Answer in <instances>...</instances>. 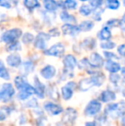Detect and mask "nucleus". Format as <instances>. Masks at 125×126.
<instances>
[{
	"label": "nucleus",
	"mask_w": 125,
	"mask_h": 126,
	"mask_svg": "<svg viewBox=\"0 0 125 126\" xmlns=\"http://www.w3.org/2000/svg\"><path fill=\"white\" fill-rule=\"evenodd\" d=\"M44 107H45V111L52 116H57V115L61 114L63 111L62 106L52 102H45L44 105Z\"/></svg>",
	"instance_id": "nucleus-6"
},
{
	"label": "nucleus",
	"mask_w": 125,
	"mask_h": 126,
	"mask_svg": "<svg viewBox=\"0 0 125 126\" xmlns=\"http://www.w3.org/2000/svg\"><path fill=\"white\" fill-rule=\"evenodd\" d=\"M117 51H118L119 54L124 58V61H125V45H121L120 47H118Z\"/></svg>",
	"instance_id": "nucleus-41"
},
{
	"label": "nucleus",
	"mask_w": 125,
	"mask_h": 126,
	"mask_svg": "<svg viewBox=\"0 0 125 126\" xmlns=\"http://www.w3.org/2000/svg\"><path fill=\"white\" fill-rule=\"evenodd\" d=\"M93 27H94V22L91 21H85L79 25V29H80V31L87 32L92 29Z\"/></svg>",
	"instance_id": "nucleus-23"
},
{
	"label": "nucleus",
	"mask_w": 125,
	"mask_h": 126,
	"mask_svg": "<svg viewBox=\"0 0 125 126\" xmlns=\"http://www.w3.org/2000/svg\"><path fill=\"white\" fill-rule=\"evenodd\" d=\"M6 62L10 67H19L22 63V58H21L20 55L16 54V53H13L8 56L6 59Z\"/></svg>",
	"instance_id": "nucleus-14"
},
{
	"label": "nucleus",
	"mask_w": 125,
	"mask_h": 126,
	"mask_svg": "<svg viewBox=\"0 0 125 126\" xmlns=\"http://www.w3.org/2000/svg\"><path fill=\"white\" fill-rule=\"evenodd\" d=\"M77 118V112L73 108H68L63 117V122L66 125H73Z\"/></svg>",
	"instance_id": "nucleus-7"
},
{
	"label": "nucleus",
	"mask_w": 125,
	"mask_h": 126,
	"mask_svg": "<svg viewBox=\"0 0 125 126\" xmlns=\"http://www.w3.org/2000/svg\"><path fill=\"white\" fill-rule=\"evenodd\" d=\"M24 4L29 10H33V9H35L40 6L38 0H24Z\"/></svg>",
	"instance_id": "nucleus-28"
},
{
	"label": "nucleus",
	"mask_w": 125,
	"mask_h": 126,
	"mask_svg": "<svg viewBox=\"0 0 125 126\" xmlns=\"http://www.w3.org/2000/svg\"><path fill=\"white\" fill-rule=\"evenodd\" d=\"M95 45H96V42H95V40L94 39H87V40H85L83 42L84 47H86V48L88 49V50H91V49L94 48L95 47Z\"/></svg>",
	"instance_id": "nucleus-30"
},
{
	"label": "nucleus",
	"mask_w": 125,
	"mask_h": 126,
	"mask_svg": "<svg viewBox=\"0 0 125 126\" xmlns=\"http://www.w3.org/2000/svg\"><path fill=\"white\" fill-rule=\"evenodd\" d=\"M111 37V33L110 30H109V28H107V27H105V28H104L103 29L100 31L99 33V38L101 39V40H108Z\"/></svg>",
	"instance_id": "nucleus-26"
},
{
	"label": "nucleus",
	"mask_w": 125,
	"mask_h": 126,
	"mask_svg": "<svg viewBox=\"0 0 125 126\" xmlns=\"http://www.w3.org/2000/svg\"><path fill=\"white\" fill-rule=\"evenodd\" d=\"M117 95L112 90H104L99 95V100L102 102H111L116 100Z\"/></svg>",
	"instance_id": "nucleus-13"
},
{
	"label": "nucleus",
	"mask_w": 125,
	"mask_h": 126,
	"mask_svg": "<svg viewBox=\"0 0 125 126\" xmlns=\"http://www.w3.org/2000/svg\"><path fill=\"white\" fill-rule=\"evenodd\" d=\"M33 69H34L33 63L30 61H28V62H25V63L22 65V70H21V71H22V73L23 74L24 76H27L33 71Z\"/></svg>",
	"instance_id": "nucleus-20"
},
{
	"label": "nucleus",
	"mask_w": 125,
	"mask_h": 126,
	"mask_svg": "<svg viewBox=\"0 0 125 126\" xmlns=\"http://www.w3.org/2000/svg\"><path fill=\"white\" fill-rule=\"evenodd\" d=\"M15 94V88L10 83H4L0 88V100L3 102L10 100Z\"/></svg>",
	"instance_id": "nucleus-2"
},
{
	"label": "nucleus",
	"mask_w": 125,
	"mask_h": 126,
	"mask_svg": "<svg viewBox=\"0 0 125 126\" xmlns=\"http://www.w3.org/2000/svg\"><path fill=\"white\" fill-rule=\"evenodd\" d=\"M64 53V47L61 43L53 45L50 49L45 51V54L54 57H62Z\"/></svg>",
	"instance_id": "nucleus-8"
},
{
	"label": "nucleus",
	"mask_w": 125,
	"mask_h": 126,
	"mask_svg": "<svg viewBox=\"0 0 125 126\" xmlns=\"http://www.w3.org/2000/svg\"><path fill=\"white\" fill-rule=\"evenodd\" d=\"M10 1H11L12 3H14V4H16V3L19 2V0H10Z\"/></svg>",
	"instance_id": "nucleus-49"
},
{
	"label": "nucleus",
	"mask_w": 125,
	"mask_h": 126,
	"mask_svg": "<svg viewBox=\"0 0 125 126\" xmlns=\"http://www.w3.org/2000/svg\"><path fill=\"white\" fill-rule=\"evenodd\" d=\"M49 35H51V36H58L59 33L57 31V29H52L49 32Z\"/></svg>",
	"instance_id": "nucleus-45"
},
{
	"label": "nucleus",
	"mask_w": 125,
	"mask_h": 126,
	"mask_svg": "<svg viewBox=\"0 0 125 126\" xmlns=\"http://www.w3.org/2000/svg\"><path fill=\"white\" fill-rule=\"evenodd\" d=\"M34 88H35V94L40 99H43L45 97V86L38 79V77L34 78Z\"/></svg>",
	"instance_id": "nucleus-11"
},
{
	"label": "nucleus",
	"mask_w": 125,
	"mask_h": 126,
	"mask_svg": "<svg viewBox=\"0 0 125 126\" xmlns=\"http://www.w3.org/2000/svg\"><path fill=\"white\" fill-rule=\"evenodd\" d=\"M108 25H110L111 27H117V26H119L120 25V22L117 19H113V20H111L107 22Z\"/></svg>",
	"instance_id": "nucleus-42"
},
{
	"label": "nucleus",
	"mask_w": 125,
	"mask_h": 126,
	"mask_svg": "<svg viewBox=\"0 0 125 126\" xmlns=\"http://www.w3.org/2000/svg\"><path fill=\"white\" fill-rule=\"evenodd\" d=\"M102 107L101 103L97 100H91L85 108V114L87 116H95L100 111Z\"/></svg>",
	"instance_id": "nucleus-5"
},
{
	"label": "nucleus",
	"mask_w": 125,
	"mask_h": 126,
	"mask_svg": "<svg viewBox=\"0 0 125 126\" xmlns=\"http://www.w3.org/2000/svg\"><path fill=\"white\" fill-rule=\"evenodd\" d=\"M105 3H106V6L111 10H117L120 5L118 0H106Z\"/></svg>",
	"instance_id": "nucleus-29"
},
{
	"label": "nucleus",
	"mask_w": 125,
	"mask_h": 126,
	"mask_svg": "<svg viewBox=\"0 0 125 126\" xmlns=\"http://www.w3.org/2000/svg\"><path fill=\"white\" fill-rule=\"evenodd\" d=\"M123 21H124V22H125V14L124 15V16H123Z\"/></svg>",
	"instance_id": "nucleus-51"
},
{
	"label": "nucleus",
	"mask_w": 125,
	"mask_h": 126,
	"mask_svg": "<svg viewBox=\"0 0 125 126\" xmlns=\"http://www.w3.org/2000/svg\"><path fill=\"white\" fill-rule=\"evenodd\" d=\"M0 5L3 7H5V8H10V4L7 0H0Z\"/></svg>",
	"instance_id": "nucleus-43"
},
{
	"label": "nucleus",
	"mask_w": 125,
	"mask_h": 126,
	"mask_svg": "<svg viewBox=\"0 0 125 126\" xmlns=\"http://www.w3.org/2000/svg\"><path fill=\"white\" fill-rule=\"evenodd\" d=\"M21 35H22V31L18 28H14L5 32L2 36V40L6 43L11 44L13 42L17 41V39L20 38Z\"/></svg>",
	"instance_id": "nucleus-4"
},
{
	"label": "nucleus",
	"mask_w": 125,
	"mask_h": 126,
	"mask_svg": "<svg viewBox=\"0 0 125 126\" xmlns=\"http://www.w3.org/2000/svg\"><path fill=\"white\" fill-rule=\"evenodd\" d=\"M61 19L63 21V22H73V23H75V18L73 16L69 15L68 12L66 11H63L60 15Z\"/></svg>",
	"instance_id": "nucleus-25"
},
{
	"label": "nucleus",
	"mask_w": 125,
	"mask_h": 126,
	"mask_svg": "<svg viewBox=\"0 0 125 126\" xmlns=\"http://www.w3.org/2000/svg\"><path fill=\"white\" fill-rule=\"evenodd\" d=\"M8 51H19L21 50V45L18 41H15V42H13V43L10 44L7 48Z\"/></svg>",
	"instance_id": "nucleus-31"
},
{
	"label": "nucleus",
	"mask_w": 125,
	"mask_h": 126,
	"mask_svg": "<svg viewBox=\"0 0 125 126\" xmlns=\"http://www.w3.org/2000/svg\"><path fill=\"white\" fill-rule=\"evenodd\" d=\"M82 1H87V0H82Z\"/></svg>",
	"instance_id": "nucleus-53"
},
{
	"label": "nucleus",
	"mask_w": 125,
	"mask_h": 126,
	"mask_svg": "<svg viewBox=\"0 0 125 126\" xmlns=\"http://www.w3.org/2000/svg\"><path fill=\"white\" fill-rule=\"evenodd\" d=\"M46 94L51 99H54V100H58L59 98V94L57 92V88L54 87H48L46 88Z\"/></svg>",
	"instance_id": "nucleus-21"
},
{
	"label": "nucleus",
	"mask_w": 125,
	"mask_h": 126,
	"mask_svg": "<svg viewBox=\"0 0 125 126\" xmlns=\"http://www.w3.org/2000/svg\"><path fill=\"white\" fill-rule=\"evenodd\" d=\"M86 126H96V124L94 122H87L86 124Z\"/></svg>",
	"instance_id": "nucleus-46"
},
{
	"label": "nucleus",
	"mask_w": 125,
	"mask_h": 126,
	"mask_svg": "<svg viewBox=\"0 0 125 126\" xmlns=\"http://www.w3.org/2000/svg\"><path fill=\"white\" fill-rule=\"evenodd\" d=\"M105 58H107L108 60H113V59H117V57L116 56L114 53H112V52H108V51H105Z\"/></svg>",
	"instance_id": "nucleus-40"
},
{
	"label": "nucleus",
	"mask_w": 125,
	"mask_h": 126,
	"mask_svg": "<svg viewBox=\"0 0 125 126\" xmlns=\"http://www.w3.org/2000/svg\"><path fill=\"white\" fill-rule=\"evenodd\" d=\"M91 78L93 79L94 82V86L96 87H100L102 86V84L104 83L105 80V76L103 73L101 72H94V75L91 76Z\"/></svg>",
	"instance_id": "nucleus-18"
},
{
	"label": "nucleus",
	"mask_w": 125,
	"mask_h": 126,
	"mask_svg": "<svg viewBox=\"0 0 125 126\" xmlns=\"http://www.w3.org/2000/svg\"><path fill=\"white\" fill-rule=\"evenodd\" d=\"M40 75L45 79H52L56 75V69L55 67L52 65H46L40 70Z\"/></svg>",
	"instance_id": "nucleus-12"
},
{
	"label": "nucleus",
	"mask_w": 125,
	"mask_h": 126,
	"mask_svg": "<svg viewBox=\"0 0 125 126\" xmlns=\"http://www.w3.org/2000/svg\"><path fill=\"white\" fill-rule=\"evenodd\" d=\"M122 74H123V76H124V79H125V67L122 69Z\"/></svg>",
	"instance_id": "nucleus-48"
},
{
	"label": "nucleus",
	"mask_w": 125,
	"mask_h": 126,
	"mask_svg": "<svg viewBox=\"0 0 125 126\" xmlns=\"http://www.w3.org/2000/svg\"><path fill=\"white\" fill-rule=\"evenodd\" d=\"M29 96H30V94H28L25 93V92H20V93L18 94V95H17L18 99H19V100H28Z\"/></svg>",
	"instance_id": "nucleus-39"
},
{
	"label": "nucleus",
	"mask_w": 125,
	"mask_h": 126,
	"mask_svg": "<svg viewBox=\"0 0 125 126\" xmlns=\"http://www.w3.org/2000/svg\"><path fill=\"white\" fill-rule=\"evenodd\" d=\"M64 5L68 9H75L77 5V3L75 0H65Z\"/></svg>",
	"instance_id": "nucleus-32"
},
{
	"label": "nucleus",
	"mask_w": 125,
	"mask_h": 126,
	"mask_svg": "<svg viewBox=\"0 0 125 126\" xmlns=\"http://www.w3.org/2000/svg\"><path fill=\"white\" fill-rule=\"evenodd\" d=\"M80 12L83 16H88L91 13V8L87 5H82L80 8Z\"/></svg>",
	"instance_id": "nucleus-34"
},
{
	"label": "nucleus",
	"mask_w": 125,
	"mask_h": 126,
	"mask_svg": "<svg viewBox=\"0 0 125 126\" xmlns=\"http://www.w3.org/2000/svg\"><path fill=\"white\" fill-rule=\"evenodd\" d=\"M122 125L123 126H125V115L123 117V119H122Z\"/></svg>",
	"instance_id": "nucleus-47"
},
{
	"label": "nucleus",
	"mask_w": 125,
	"mask_h": 126,
	"mask_svg": "<svg viewBox=\"0 0 125 126\" xmlns=\"http://www.w3.org/2000/svg\"><path fill=\"white\" fill-rule=\"evenodd\" d=\"M122 94L125 97V88H123V90H122Z\"/></svg>",
	"instance_id": "nucleus-50"
},
{
	"label": "nucleus",
	"mask_w": 125,
	"mask_h": 126,
	"mask_svg": "<svg viewBox=\"0 0 125 126\" xmlns=\"http://www.w3.org/2000/svg\"><path fill=\"white\" fill-rule=\"evenodd\" d=\"M89 63H90L91 67L99 68L104 64V59L98 53L94 52L91 54L90 58H89Z\"/></svg>",
	"instance_id": "nucleus-10"
},
{
	"label": "nucleus",
	"mask_w": 125,
	"mask_h": 126,
	"mask_svg": "<svg viewBox=\"0 0 125 126\" xmlns=\"http://www.w3.org/2000/svg\"><path fill=\"white\" fill-rule=\"evenodd\" d=\"M10 108L9 106H2L0 107V121H3V120L6 119L7 117L10 115Z\"/></svg>",
	"instance_id": "nucleus-24"
},
{
	"label": "nucleus",
	"mask_w": 125,
	"mask_h": 126,
	"mask_svg": "<svg viewBox=\"0 0 125 126\" xmlns=\"http://www.w3.org/2000/svg\"><path fill=\"white\" fill-rule=\"evenodd\" d=\"M105 69L111 74H116L121 70V65L113 60H107L105 63Z\"/></svg>",
	"instance_id": "nucleus-16"
},
{
	"label": "nucleus",
	"mask_w": 125,
	"mask_h": 126,
	"mask_svg": "<svg viewBox=\"0 0 125 126\" xmlns=\"http://www.w3.org/2000/svg\"><path fill=\"white\" fill-rule=\"evenodd\" d=\"M110 81H111L113 84L117 85V83H118V81H120V76L118 75H117V74H111V75L110 76Z\"/></svg>",
	"instance_id": "nucleus-37"
},
{
	"label": "nucleus",
	"mask_w": 125,
	"mask_h": 126,
	"mask_svg": "<svg viewBox=\"0 0 125 126\" xmlns=\"http://www.w3.org/2000/svg\"><path fill=\"white\" fill-rule=\"evenodd\" d=\"M61 92H62V96L63 100H70L72 98V96H73V89L71 88H69L68 85L63 87L62 89H61Z\"/></svg>",
	"instance_id": "nucleus-19"
},
{
	"label": "nucleus",
	"mask_w": 125,
	"mask_h": 126,
	"mask_svg": "<svg viewBox=\"0 0 125 126\" xmlns=\"http://www.w3.org/2000/svg\"><path fill=\"white\" fill-rule=\"evenodd\" d=\"M15 85L20 92H25L28 94H35V88L32 85L29 84L22 76H16L15 79Z\"/></svg>",
	"instance_id": "nucleus-1"
},
{
	"label": "nucleus",
	"mask_w": 125,
	"mask_h": 126,
	"mask_svg": "<svg viewBox=\"0 0 125 126\" xmlns=\"http://www.w3.org/2000/svg\"><path fill=\"white\" fill-rule=\"evenodd\" d=\"M45 7L49 11H54L57 9V3L55 0H44Z\"/></svg>",
	"instance_id": "nucleus-22"
},
{
	"label": "nucleus",
	"mask_w": 125,
	"mask_h": 126,
	"mask_svg": "<svg viewBox=\"0 0 125 126\" xmlns=\"http://www.w3.org/2000/svg\"><path fill=\"white\" fill-rule=\"evenodd\" d=\"M24 106H25V107H28V108L38 107V102H37V100L36 99H32V100H30L29 101H28Z\"/></svg>",
	"instance_id": "nucleus-33"
},
{
	"label": "nucleus",
	"mask_w": 125,
	"mask_h": 126,
	"mask_svg": "<svg viewBox=\"0 0 125 126\" xmlns=\"http://www.w3.org/2000/svg\"><path fill=\"white\" fill-rule=\"evenodd\" d=\"M22 40H23V42L25 44H29L33 40V36L31 34V33H27L24 34L23 38H22Z\"/></svg>",
	"instance_id": "nucleus-36"
},
{
	"label": "nucleus",
	"mask_w": 125,
	"mask_h": 126,
	"mask_svg": "<svg viewBox=\"0 0 125 126\" xmlns=\"http://www.w3.org/2000/svg\"><path fill=\"white\" fill-rule=\"evenodd\" d=\"M124 6H125V0H124Z\"/></svg>",
	"instance_id": "nucleus-52"
},
{
	"label": "nucleus",
	"mask_w": 125,
	"mask_h": 126,
	"mask_svg": "<svg viewBox=\"0 0 125 126\" xmlns=\"http://www.w3.org/2000/svg\"><path fill=\"white\" fill-rule=\"evenodd\" d=\"M62 31L64 34H70V35H75L80 32L79 27L73 26L70 24H65L62 27Z\"/></svg>",
	"instance_id": "nucleus-17"
},
{
	"label": "nucleus",
	"mask_w": 125,
	"mask_h": 126,
	"mask_svg": "<svg viewBox=\"0 0 125 126\" xmlns=\"http://www.w3.org/2000/svg\"><path fill=\"white\" fill-rule=\"evenodd\" d=\"M94 86V82L93 81L92 78H84V79L81 80L79 82V88L82 91L86 92L92 88Z\"/></svg>",
	"instance_id": "nucleus-15"
},
{
	"label": "nucleus",
	"mask_w": 125,
	"mask_h": 126,
	"mask_svg": "<svg viewBox=\"0 0 125 126\" xmlns=\"http://www.w3.org/2000/svg\"><path fill=\"white\" fill-rule=\"evenodd\" d=\"M49 37L50 36L47 35L46 33H39L34 40L35 47H37V48H39V49H41V50L45 49V47H46V41L49 40Z\"/></svg>",
	"instance_id": "nucleus-9"
},
{
	"label": "nucleus",
	"mask_w": 125,
	"mask_h": 126,
	"mask_svg": "<svg viewBox=\"0 0 125 126\" xmlns=\"http://www.w3.org/2000/svg\"><path fill=\"white\" fill-rule=\"evenodd\" d=\"M43 120H45V118H41V117H40V118L37 119V125L38 126H45V123L43 122Z\"/></svg>",
	"instance_id": "nucleus-44"
},
{
	"label": "nucleus",
	"mask_w": 125,
	"mask_h": 126,
	"mask_svg": "<svg viewBox=\"0 0 125 126\" xmlns=\"http://www.w3.org/2000/svg\"><path fill=\"white\" fill-rule=\"evenodd\" d=\"M63 64H64V74L67 76L72 77L73 76L72 70L75 69V67L77 64L76 58L73 55H67L64 58V59H63Z\"/></svg>",
	"instance_id": "nucleus-3"
},
{
	"label": "nucleus",
	"mask_w": 125,
	"mask_h": 126,
	"mask_svg": "<svg viewBox=\"0 0 125 126\" xmlns=\"http://www.w3.org/2000/svg\"><path fill=\"white\" fill-rule=\"evenodd\" d=\"M101 47L104 49H112L115 47V43L111 41H109V40H106L105 42H103L101 43Z\"/></svg>",
	"instance_id": "nucleus-35"
},
{
	"label": "nucleus",
	"mask_w": 125,
	"mask_h": 126,
	"mask_svg": "<svg viewBox=\"0 0 125 126\" xmlns=\"http://www.w3.org/2000/svg\"><path fill=\"white\" fill-rule=\"evenodd\" d=\"M0 77L3 78L4 80H10V74H9L8 70L4 67L3 63L0 61Z\"/></svg>",
	"instance_id": "nucleus-27"
},
{
	"label": "nucleus",
	"mask_w": 125,
	"mask_h": 126,
	"mask_svg": "<svg viewBox=\"0 0 125 126\" xmlns=\"http://www.w3.org/2000/svg\"><path fill=\"white\" fill-rule=\"evenodd\" d=\"M103 3V0H91L90 1V4L93 8H98L100 5Z\"/></svg>",
	"instance_id": "nucleus-38"
}]
</instances>
